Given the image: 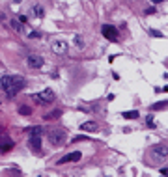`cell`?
<instances>
[{
	"label": "cell",
	"mask_w": 168,
	"mask_h": 177,
	"mask_svg": "<svg viewBox=\"0 0 168 177\" xmlns=\"http://www.w3.org/2000/svg\"><path fill=\"white\" fill-rule=\"evenodd\" d=\"M0 86L2 90L8 93V97H13L22 86H25V79L22 76H17V75H4L0 79Z\"/></svg>",
	"instance_id": "1"
},
{
	"label": "cell",
	"mask_w": 168,
	"mask_h": 177,
	"mask_svg": "<svg viewBox=\"0 0 168 177\" xmlns=\"http://www.w3.org/2000/svg\"><path fill=\"white\" fill-rule=\"evenodd\" d=\"M34 101H38V103H43V105H49L54 101V92L52 90H43L39 93H34Z\"/></svg>",
	"instance_id": "2"
},
{
	"label": "cell",
	"mask_w": 168,
	"mask_h": 177,
	"mask_svg": "<svg viewBox=\"0 0 168 177\" xmlns=\"http://www.w3.org/2000/svg\"><path fill=\"white\" fill-rule=\"evenodd\" d=\"M65 140H67V136H65L64 130H52V132H49V142L52 143V146H64Z\"/></svg>",
	"instance_id": "3"
},
{
	"label": "cell",
	"mask_w": 168,
	"mask_h": 177,
	"mask_svg": "<svg viewBox=\"0 0 168 177\" xmlns=\"http://www.w3.org/2000/svg\"><path fill=\"white\" fill-rule=\"evenodd\" d=\"M101 32H103V36L108 39V41H118L120 34H118V30L112 26V24H103V28H101Z\"/></svg>",
	"instance_id": "4"
},
{
	"label": "cell",
	"mask_w": 168,
	"mask_h": 177,
	"mask_svg": "<svg viewBox=\"0 0 168 177\" xmlns=\"http://www.w3.org/2000/svg\"><path fill=\"white\" fill-rule=\"evenodd\" d=\"M26 60H28V62H26L28 67H32V69H38V67H41V65L45 63V60L39 56V54H30Z\"/></svg>",
	"instance_id": "5"
},
{
	"label": "cell",
	"mask_w": 168,
	"mask_h": 177,
	"mask_svg": "<svg viewBox=\"0 0 168 177\" xmlns=\"http://www.w3.org/2000/svg\"><path fill=\"white\" fill-rule=\"evenodd\" d=\"M81 160V153L78 151H73V153H69V155H65V157H62L60 160H58V164H65V162H78Z\"/></svg>",
	"instance_id": "6"
},
{
	"label": "cell",
	"mask_w": 168,
	"mask_h": 177,
	"mask_svg": "<svg viewBox=\"0 0 168 177\" xmlns=\"http://www.w3.org/2000/svg\"><path fill=\"white\" fill-rule=\"evenodd\" d=\"M52 50H54L56 54H64V52L67 50V43H65V41H54V43H52Z\"/></svg>",
	"instance_id": "7"
},
{
	"label": "cell",
	"mask_w": 168,
	"mask_h": 177,
	"mask_svg": "<svg viewBox=\"0 0 168 177\" xmlns=\"http://www.w3.org/2000/svg\"><path fill=\"white\" fill-rule=\"evenodd\" d=\"M153 155H155V157H159V159H166L168 157V149L164 146H155L153 147Z\"/></svg>",
	"instance_id": "8"
},
{
	"label": "cell",
	"mask_w": 168,
	"mask_h": 177,
	"mask_svg": "<svg viewBox=\"0 0 168 177\" xmlns=\"http://www.w3.org/2000/svg\"><path fill=\"white\" fill-rule=\"evenodd\" d=\"M81 129H82V130L94 132V130H97V123H95V121H84V123L81 125Z\"/></svg>",
	"instance_id": "9"
},
{
	"label": "cell",
	"mask_w": 168,
	"mask_h": 177,
	"mask_svg": "<svg viewBox=\"0 0 168 177\" xmlns=\"http://www.w3.org/2000/svg\"><path fill=\"white\" fill-rule=\"evenodd\" d=\"M30 147L36 149V151H39V149H41V138H39V136H32V138H30Z\"/></svg>",
	"instance_id": "10"
},
{
	"label": "cell",
	"mask_w": 168,
	"mask_h": 177,
	"mask_svg": "<svg viewBox=\"0 0 168 177\" xmlns=\"http://www.w3.org/2000/svg\"><path fill=\"white\" fill-rule=\"evenodd\" d=\"M121 116H123V119H137L138 117V110H129V112H123Z\"/></svg>",
	"instance_id": "11"
},
{
	"label": "cell",
	"mask_w": 168,
	"mask_h": 177,
	"mask_svg": "<svg viewBox=\"0 0 168 177\" xmlns=\"http://www.w3.org/2000/svg\"><path fill=\"white\" fill-rule=\"evenodd\" d=\"M32 13L36 15V17H43L45 11H43V8H41V6H34V8H32Z\"/></svg>",
	"instance_id": "12"
},
{
	"label": "cell",
	"mask_w": 168,
	"mask_h": 177,
	"mask_svg": "<svg viewBox=\"0 0 168 177\" xmlns=\"http://www.w3.org/2000/svg\"><path fill=\"white\" fill-rule=\"evenodd\" d=\"M166 105H168L166 101H159V103H155V105L151 106V110H164V108H166Z\"/></svg>",
	"instance_id": "13"
},
{
	"label": "cell",
	"mask_w": 168,
	"mask_h": 177,
	"mask_svg": "<svg viewBox=\"0 0 168 177\" xmlns=\"http://www.w3.org/2000/svg\"><path fill=\"white\" fill-rule=\"evenodd\" d=\"M19 114H22V116H30V114H32V108H30V106H19Z\"/></svg>",
	"instance_id": "14"
},
{
	"label": "cell",
	"mask_w": 168,
	"mask_h": 177,
	"mask_svg": "<svg viewBox=\"0 0 168 177\" xmlns=\"http://www.w3.org/2000/svg\"><path fill=\"white\" fill-rule=\"evenodd\" d=\"M58 116H60V110H54V112H51V114L45 116V119H52V117H58Z\"/></svg>",
	"instance_id": "15"
},
{
	"label": "cell",
	"mask_w": 168,
	"mask_h": 177,
	"mask_svg": "<svg viewBox=\"0 0 168 177\" xmlns=\"http://www.w3.org/2000/svg\"><path fill=\"white\" fill-rule=\"evenodd\" d=\"M146 125H148V127H153V129H155V121H153V117H151V116H148V119H146Z\"/></svg>",
	"instance_id": "16"
},
{
	"label": "cell",
	"mask_w": 168,
	"mask_h": 177,
	"mask_svg": "<svg viewBox=\"0 0 168 177\" xmlns=\"http://www.w3.org/2000/svg\"><path fill=\"white\" fill-rule=\"evenodd\" d=\"M11 26H13V28H15L17 32H21V30H22V26H21L19 23H17V21H11Z\"/></svg>",
	"instance_id": "17"
},
{
	"label": "cell",
	"mask_w": 168,
	"mask_h": 177,
	"mask_svg": "<svg viewBox=\"0 0 168 177\" xmlns=\"http://www.w3.org/2000/svg\"><path fill=\"white\" fill-rule=\"evenodd\" d=\"M32 132H34V134H32V136H39V134H41V132H43V129H41V127H36V129H34Z\"/></svg>",
	"instance_id": "18"
},
{
	"label": "cell",
	"mask_w": 168,
	"mask_h": 177,
	"mask_svg": "<svg viewBox=\"0 0 168 177\" xmlns=\"http://www.w3.org/2000/svg\"><path fill=\"white\" fill-rule=\"evenodd\" d=\"M150 34L155 36V37H163V34H161V32H157V30H150Z\"/></svg>",
	"instance_id": "19"
},
{
	"label": "cell",
	"mask_w": 168,
	"mask_h": 177,
	"mask_svg": "<svg viewBox=\"0 0 168 177\" xmlns=\"http://www.w3.org/2000/svg\"><path fill=\"white\" fill-rule=\"evenodd\" d=\"M75 43H77V47H82V37H75Z\"/></svg>",
	"instance_id": "20"
},
{
	"label": "cell",
	"mask_w": 168,
	"mask_h": 177,
	"mask_svg": "<svg viewBox=\"0 0 168 177\" xmlns=\"http://www.w3.org/2000/svg\"><path fill=\"white\" fill-rule=\"evenodd\" d=\"M161 175L166 177V175H168V170H166V168H161Z\"/></svg>",
	"instance_id": "21"
},
{
	"label": "cell",
	"mask_w": 168,
	"mask_h": 177,
	"mask_svg": "<svg viewBox=\"0 0 168 177\" xmlns=\"http://www.w3.org/2000/svg\"><path fill=\"white\" fill-rule=\"evenodd\" d=\"M153 4H161V2H164V0H151Z\"/></svg>",
	"instance_id": "22"
}]
</instances>
